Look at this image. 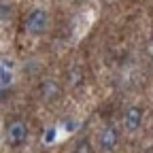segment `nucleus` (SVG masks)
<instances>
[{"label":"nucleus","mask_w":153,"mask_h":153,"mask_svg":"<svg viewBox=\"0 0 153 153\" xmlns=\"http://www.w3.org/2000/svg\"><path fill=\"white\" fill-rule=\"evenodd\" d=\"M47 24H49V17H47V13L41 11V9L32 11V13L26 17V30H28L30 34H34V36L43 34V32L47 30Z\"/></svg>","instance_id":"1"},{"label":"nucleus","mask_w":153,"mask_h":153,"mask_svg":"<svg viewBox=\"0 0 153 153\" xmlns=\"http://www.w3.org/2000/svg\"><path fill=\"white\" fill-rule=\"evenodd\" d=\"M26 136H28V126H26L24 121H13V123L7 128V138H9V143H11L13 147L22 145V143L26 140Z\"/></svg>","instance_id":"2"},{"label":"nucleus","mask_w":153,"mask_h":153,"mask_svg":"<svg viewBox=\"0 0 153 153\" xmlns=\"http://www.w3.org/2000/svg\"><path fill=\"white\" fill-rule=\"evenodd\" d=\"M117 140H119V134H117V128L115 126H106L98 136V143H100L102 151H113L117 147Z\"/></svg>","instance_id":"3"},{"label":"nucleus","mask_w":153,"mask_h":153,"mask_svg":"<svg viewBox=\"0 0 153 153\" xmlns=\"http://www.w3.org/2000/svg\"><path fill=\"white\" fill-rule=\"evenodd\" d=\"M126 128L130 130V132H136L138 128H140V123H143V111L138 108V106H130L128 111H126Z\"/></svg>","instance_id":"4"},{"label":"nucleus","mask_w":153,"mask_h":153,"mask_svg":"<svg viewBox=\"0 0 153 153\" xmlns=\"http://www.w3.org/2000/svg\"><path fill=\"white\" fill-rule=\"evenodd\" d=\"M43 89H45V98H53V96L60 91L55 83H45V85H43Z\"/></svg>","instance_id":"5"},{"label":"nucleus","mask_w":153,"mask_h":153,"mask_svg":"<svg viewBox=\"0 0 153 153\" xmlns=\"http://www.w3.org/2000/svg\"><path fill=\"white\" fill-rule=\"evenodd\" d=\"M76 153H89V149H87V143L83 140V143H79V147H76Z\"/></svg>","instance_id":"6"}]
</instances>
